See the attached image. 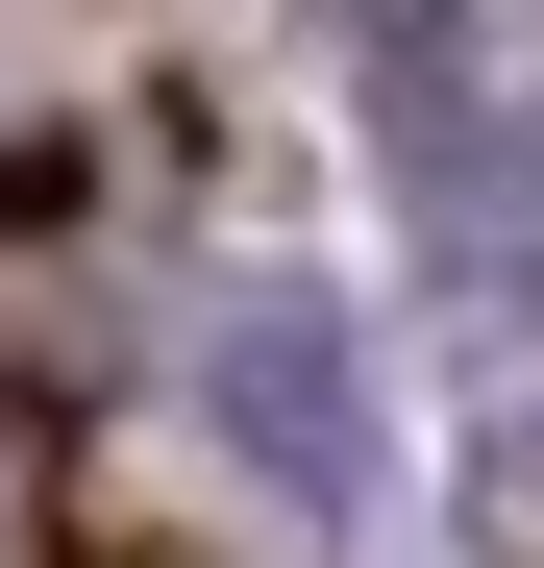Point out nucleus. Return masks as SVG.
<instances>
[{"label":"nucleus","mask_w":544,"mask_h":568,"mask_svg":"<svg viewBox=\"0 0 544 568\" xmlns=\"http://www.w3.org/2000/svg\"><path fill=\"white\" fill-rule=\"evenodd\" d=\"M199 445L272 495V544H346L396 495V396H372V322L298 297V272H223L199 297Z\"/></svg>","instance_id":"nucleus-1"},{"label":"nucleus","mask_w":544,"mask_h":568,"mask_svg":"<svg viewBox=\"0 0 544 568\" xmlns=\"http://www.w3.org/2000/svg\"><path fill=\"white\" fill-rule=\"evenodd\" d=\"M372 74H396V223L471 322H544V100L445 74V0H372Z\"/></svg>","instance_id":"nucleus-2"},{"label":"nucleus","mask_w":544,"mask_h":568,"mask_svg":"<svg viewBox=\"0 0 544 568\" xmlns=\"http://www.w3.org/2000/svg\"><path fill=\"white\" fill-rule=\"evenodd\" d=\"M471 544L544 568V420H471Z\"/></svg>","instance_id":"nucleus-3"}]
</instances>
